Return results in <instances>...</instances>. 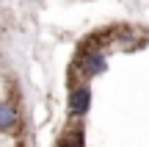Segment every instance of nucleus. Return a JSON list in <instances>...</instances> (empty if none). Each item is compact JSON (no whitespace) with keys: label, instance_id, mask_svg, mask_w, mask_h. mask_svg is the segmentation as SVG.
<instances>
[{"label":"nucleus","instance_id":"obj_3","mask_svg":"<svg viewBox=\"0 0 149 147\" xmlns=\"http://www.w3.org/2000/svg\"><path fill=\"white\" fill-rule=\"evenodd\" d=\"M17 125V108L8 103H0V131H11Z\"/></svg>","mask_w":149,"mask_h":147},{"label":"nucleus","instance_id":"obj_2","mask_svg":"<svg viewBox=\"0 0 149 147\" xmlns=\"http://www.w3.org/2000/svg\"><path fill=\"white\" fill-rule=\"evenodd\" d=\"M100 72H105V58H102L100 53H88L86 61H83V75L94 78V75H100Z\"/></svg>","mask_w":149,"mask_h":147},{"label":"nucleus","instance_id":"obj_1","mask_svg":"<svg viewBox=\"0 0 149 147\" xmlns=\"http://www.w3.org/2000/svg\"><path fill=\"white\" fill-rule=\"evenodd\" d=\"M88 108H91V86L80 83L69 94V114L72 117H83V114H88Z\"/></svg>","mask_w":149,"mask_h":147}]
</instances>
